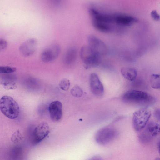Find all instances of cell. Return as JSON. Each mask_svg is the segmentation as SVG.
Here are the masks:
<instances>
[{"label": "cell", "mask_w": 160, "mask_h": 160, "mask_svg": "<svg viewBox=\"0 0 160 160\" xmlns=\"http://www.w3.org/2000/svg\"><path fill=\"white\" fill-rule=\"evenodd\" d=\"M60 1L59 0H54L52 1V4L54 7H58L60 4Z\"/></svg>", "instance_id": "obj_27"}, {"label": "cell", "mask_w": 160, "mask_h": 160, "mask_svg": "<svg viewBox=\"0 0 160 160\" xmlns=\"http://www.w3.org/2000/svg\"><path fill=\"white\" fill-rule=\"evenodd\" d=\"M158 150L160 156V142L159 143L158 145Z\"/></svg>", "instance_id": "obj_28"}, {"label": "cell", "mask_w": 160, "mask_h": 160, "mask_svg": "<svg viewBox=\"0 0 160 160\" xmlns=\"http://www.w3.org/2000/svg\"><path fill=\"white\" fill-rule=\"evenodd\" d=\"M89 84L91 91L95 96H102L104 92L102 84L98 75L95 73H91L89 77Z\"/></svg>", "instance_id": "obj_11"}, {"label": "cell", "mask_w": 160, "mask_h": 160, "mask_svg": "<svg viewBox=\"0 0 160 160\" xmlns=\"http://www.w3.org/2000/svg\"><path fill=\"white\" fill-rule=\"evenodd\" d=\"M88 45L101 57L107 54V48L106 44L95 36L91 35L88 38Z\"/></svg>", "instance_id": "obj_9"}, {"label": "cell", "mask_w": 160, "mask_h": 160, "mask_svg": "<svg viewBox=\"0 0 160 160\" xmlns=\"http://www.w3.org/2000/svg\"><path fill=\"white\" fill-rule=\"evenodd\" d=\"M139 136L140 140L143 142L150 140L152 137L160 135V125L153 121L148 122Z\"/></svg>", "instance_id": "obj_6"}, {"label": "cell", "mask_w": 160, "mask_h": 160, "mask_svg": "<svg viewBox=\"0 0 160 160\" xmlns=\"http://www.w3.org/2000/svg\"><path fill=\"white\" fill-rule=\"evenodd\" d=\"M150 85L153 88L160 89V75L153 74L150 76L149 79Z\"/></svg>", "instance_id": "obj_17"}, {"label": "cell", "mask_w": 160, "mask_h": 160, "mask_svg": "<svg viewBox=\"0 0 160 160\" xmlns=\"http://www.w3.org/2000/svg\"><path fill=\"white\" fill-rule=\"evenodd\" d=\"M121 72L125 79L131 81L134 80L137 76V70L131 68H122L121 70Z\"/></svg>", "instance_id": "obj_14"}, {"label": "cell", "mask_w": 160, "mask_h": 160, "mask_svg": "<svg viewBox=\"0 0 160 160\" xmlns=\"http://www.w3.org/2000/svg\"><path fill=\"white\" fill-rule=\"evenodd\" d=\"M119 135V131L116 128L107 126L101 128L96 132L95 140L99 145H105L115 140Z\"/></svg>", "instance_id": "obj_4"}, {"label": "cell", "mask_w": 160, "mask_h": 160, "mask_svg": "<svg viewBox=\"0 0 160 160\" xmlns=\"http://www.w3.org/2000/svg\"><path fill=\"white\" fill-rule=\"evenodd\" d=\"M88 160H102V158L99 156H93Z\"/></svg>", "instance_id": "obj_26"}, {"label": "cell", "mask_w": 160, "mask_h": 160, "mask_svg": "<svg viewBox=\"0 0 160 160\" xmlns=\"http://www.w3.org/2000/svg\"><path fill=\"white\" fill-rule=\"evenodd\" d=\"M23 137L19 130L15 131L12 135L11 137V142L14 144H17L21 142Z\"/></svg>", "instance_id": "obj_18"}, {"label": "cell", "mask_w": 160, "mask_h": 160, "mask_svg": "<svg viewBox=\"0 0 160 160\" xmlns=\"http://www.w3.org/2000/svg\"><path fill=\"white\" fill-rule=\"evenodd\" d=\"M7 42L3 39H0V50L2 51L7 48Z\"/></svg>", "instance_id": "obj_24"}, {"label": "cell", "mask_w": 160, "mask_h": 160, "mask_svg": "<svg viewBox=\"0 0 160 160\" xmlns=\"http://www.w3.org/2000/svg\"><path fill=\"white\" fill-rule=\"evenodd\" d=\"M151 115L148 108H143L135 112L132 115V124L135 130L139 132L145 128Z\"/></svg>", "instance_id": "obj_5"}, {"label": "cell", "mask_w": 160, "mask_h": 160, "mask_svg": "<svg viewBox=\"0 0 160 160\" xmlns=\"http://www.w3.org/2000/svg\"><path fill=\"white\" fill-rule=\"evenodd\" d=\"M77 55V51L76 48L73 47L69 48L66 51L64 55V63L67 65L72 64L76 60Z\"/></svg>", "instance_id": "obj_15"}, {"label": "cell", "mask_w": 160, "mask_h": 160, "mask_svg": "<svg viewBox=\"0 0 160 160\" xmlns=\"http://www.w3.org/2000/svg\"><path fill=\"white\" fill-rule=\"evenodd\" d=\"M154 115L157 119L160 120V109H157L155 111Z\"/></svg>", "instance_id": "obj_25"}, {"label": "cell", "mask_w": 160, "mask_h": 160, "mask_svg": "<svg viewBox=\"0 0 160 160\" xmlns=\"http://www.w3.org/2000/svg\"><path fill=\"white\" fill-rule=\"evenodd\" d=\"M151 15L152 18L155 20L158 21L160 19V16L156 10L152 11Z\"/></svg>", "instance_id": "obj_23"}, {"label": "cell", "mask_w": 160, "mask_h": 160, "mask_svg": "<svg viewBox=\"0 0 160 160\" xmlns=\"http://www.w3.org/2000/svg\"><path fill=\"white\" fill-rule=\"evenodd\" d=\"M92 24L95 28L100 32H109L112 30L110 24L94 20H92Z\"/></svg>", "instance_id": "obj_16"}, {"label": "cell", "mask_w": 160, "mask_h": 160, "mask_svg": "<svg viewBox=\"0 0 160 160\" xmlns=\"http://www.w3.org/2000/svg\"><path fill=\"white\" fill-rule=\"evenodd\" d=\"M60 52V47L57 44H53L44 48L41 52L40 58L42 61L48 62L55 59Z\"/></svg>", "instance_id": "obj_8"}, {"label": "cell", "mask_w": 160, "mask_h": 160, "mask_svg": "<svg viewBox=\"0 0 160 160\" xmlns=\"http://www.w3.org/2000/svg\"><path fill=\"white\" fill-rule=\"evenodd\" d=\"M70 83L69 80L66 78L62 79L59 83L60 88L64 91H68L70 87Z\"/></svg>", "instance_id": "obj_21"}, {"label": "cell", "mask_w": 160, "mask_h": 160, "mask_svg": "<svg viewBox=\"0 0 160 160\" xmlns=\"http://www.w3.org/2000/svg\"><path fill=\"white\" fill-rule=\"evenodd\" d=\"M37 46V41L34 38L28 39L20 46L19 50L20 54L25 57L30 56L35 52Z\"/></svg>", "instance_id": "obj_10"}, {"label": "cell", "mask_w": 160, "mask_h": 160, "mask_svg": "<svg viewBox=\"0 0 160 160\" xmlns=\"http://www.w3.org/2000/svg\"><path fill=\"white\" fill-rule=\"evenodd\" d=\"M50 132V128L48 123L43 122L38 124L33 132L31 139L33 145L38 144L44 139Z\"/></svg>", "instance_id": "obj_7"}, {"label": "cell", "mask_w": 160, "mask_h": 160, "mask_svg": "<svg viewBox=\"0 0 160 160\" xmlns=\"http://www.w3.org/2000/svg\"><path fill=\"white\" fill-rule=\"evenodd\" d=\"M16 70L15 67L8 66H1L0 67V73L8 74L13 73Z\"/></svg>", "instance_id": "obj_20"}, {"label": "cell", "mask_w": 160, "mask_h": 160, "mask_svg": "<svg viewBox=\"0 0 160 160\" xmlns=\"http://www.w3.org/2000/svg\"><path fill=\"white\" fill-rule=\"evenodd\" d=\"M49 111L51 119L57 121L61 119L62 116V105L58 101L52 102L49 106Z\"/></svg>", "instance_id": "obj_12"}, {"label": "cell", "mask_w": 160, "mask_h": 160, "mask_svg": "<svg viewBox=\"0 0 160 160\" xmlns=\"http://www.w3.org/2000/svg\"><path fill=\"white\" fill-rule=\"evenodd\" d=\"M70 93L72 95L76 97H81L83 94L82 89L78 86H74L71 90Z\"/></svg>", "instance_id": "obj_19"}, {"label": "cell", "mask_w": 160, "mask_h": 160, "mask_svg": "<svg viewBox=\"0 0 160 160\" xmlns=\"http://www.w3.org/2000/svg\"><path fill=\"white\" fill-rule=\"evenodd\" d=\"M138 21L137 18L130 15L123 14L113 15V23L119 26H130Z\"/></svg>", "instance_id": "obj_13"}, {"label": "cell", "mask_w": 160, "mask_h": 160, "mask_svg": "<svg viewBox=\"0 0 160 160\" xmlns=\"http://www.w3.org/2000/svg\"><path fill=\"white\" fill-rule=\"evenodd\" d=\"M155 160H160V158H155Z\"/></svg>", "instance_id": "obj_29"}, {"label": "cell", "mask_w": 160, "mask_h": 160, "mask_svg": "<svg viewBox=\"0 0 160 160\" xmlns=\"http://www.w3.org/2000/svg\"><path fill=\"white\" fill-rule=\"evenodd\" d=\"M122 99L124 102L134 104H150L154 100L153 97L145 92L130 90L124 92Z\"/></svg>", "instance_id": "obj_1"}, {"label": "cell", "mask_w": 160, "mask_h": 160, "mask_svg": "<svg viewBox=\"0 0 160 160\" xmlns=\"http://www.w3.org/2000/svg\"><path fill=\"white\" fill-rule=\"evenodd\" d=\"M0 109L6 117L14 119L19 115L20 109L17 102L11 97L4 96L0 100Z\"/></svg>", "instance_id": "obj_2"}, {"label": "cell", "mask_w": 160, "mask_h": 160, "mask_svg": "<svg viewBox=\"0 0 160 160\" xmlns=\"http://www.w3.org/2000/svg\"><path fill=\"white\" fill-rule=\"evenodd\" d=\"M3 88L7 90L15 89L17 88L16 84L12 82H7L2 83Z\"/></svg>", "instance_id": "obj_22"}, {"label": "cell", "mask_w": 160, "mask_h": 160, "mask_svg": "<svg viewBox=\"0 0 160 160\" xmlns=\"http://www.w3.org/2000/svg\"><path fill=\"white\" fill-rule=\"evenodd\" d=\"M80 55L86 69L96 67L100 63L101 57L88 45H84L82 47Z\"/></svg>", "instance_id": "obj_3"}]
</instances>
